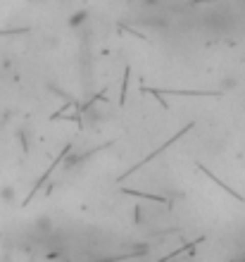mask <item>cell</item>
I'll return each instance as SVG.
<instances>
[{"label": "cell", "mask_w": 245, "mask_h": 262, "mask_svg": "<svg viewBox=\"0 0 245 262\" xmlns=\"http://www.w3.org/2000/svg\"><path fill=\"white\" fill-rule=\"evenodd\" d=\"M86 19H88V17H86V12H83V10H81V12H76L74 17L69 19V27H79V24H83V21H86Z\"/></svg>", "instance_id": "obj_1"}]
</instances>
